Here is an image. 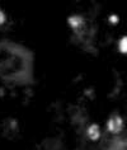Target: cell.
<instances>
[{
    "label": "cell",
    "instance_id": "cell-3",
    "mask_svg": "<svg viewBox=\"0 0 127 150\" xmlns=\"http://www.w3.org/2000/svg\"><path fill=\"white\" fill-rule=\"evenodd\" d=\"M87 135H88V137L93 141L98 140V139L100 137V127L98 125H95V123H93V125H90L87 129Z\"/></svg>",
    "mask_w": 127,
    "mask_h": 150
},
{
    "label": "cell",
    "instance_id": "cell-5",
    "mask_svg": "<svg viewBox=\"0 0 127 150\" xmlns=\"http://www.w3.org/2000/svg\"><path fill=\"white\" fill-rule=\"evenodd\" d=\"M118 50L122 54H127V36H123L121 40L118 41Z\"/></svg>",
    "mask_w": 127,
    "mask_h": 150
},
{
    "label": "cell",
    "instance_id": "cell-6",
    "mask_svg": "<svg viewBox=\"0 0 127 150\" xmlns=\"http://www.w3.org/2000/svg\"><path fill=\"white\" fill-rule=\"evenodd\" d=\"M111 21H112V23H113V24L118 23V17H116V16H112V17H111Z\"/></svg>",
    "mask_w": 127,
    "mask_h": 150
},
{
    "label": "cell",
    "instance_id": "cell-1",
    "mask_svg": "<svg viewBox=\"0 0 127 150\" xmlns=\"http://www.w3.org/2000/svg\"><path fill=\"white\" fill-rule=\"evenodd\" d=\"M32 55L12 41L0 42V76L13 84H28L32 79Z\"/></svg>",
    "mask_w": 127,
    "mask_h": 150
},
{
    "label": "cell",
    "instance_id": "cell-2",
    "mask_svg": "<svg viewBox=\"0 0 127 150\" xmlns=\"http://www.w3.org/2000/svg\"><path fill=\"white\" fill-rule=\"evenodd\" d=\"M107 130L112 135H118L123 130V120L118 115H112L107 121Z\"/></svg>",
    "mask_w": 127,
    "mask_h": 150
},
{
    "label": "cell",
    "instance_id": "cell-4",
    "mask_svg": "<svg viewBox=\"0 0 127 150\" xmlns=\"http://www.w3.org/2000/svg\"><path fill=\"white\" fill-rule=\"evenodd\" d=\"M69 24L71 25L75 31H80V29L85 25V22L80 16H73V17L69 18Z\"/></svg>",
    "mask_w": 127,
    "mask_h": 150
}]
</instances>
